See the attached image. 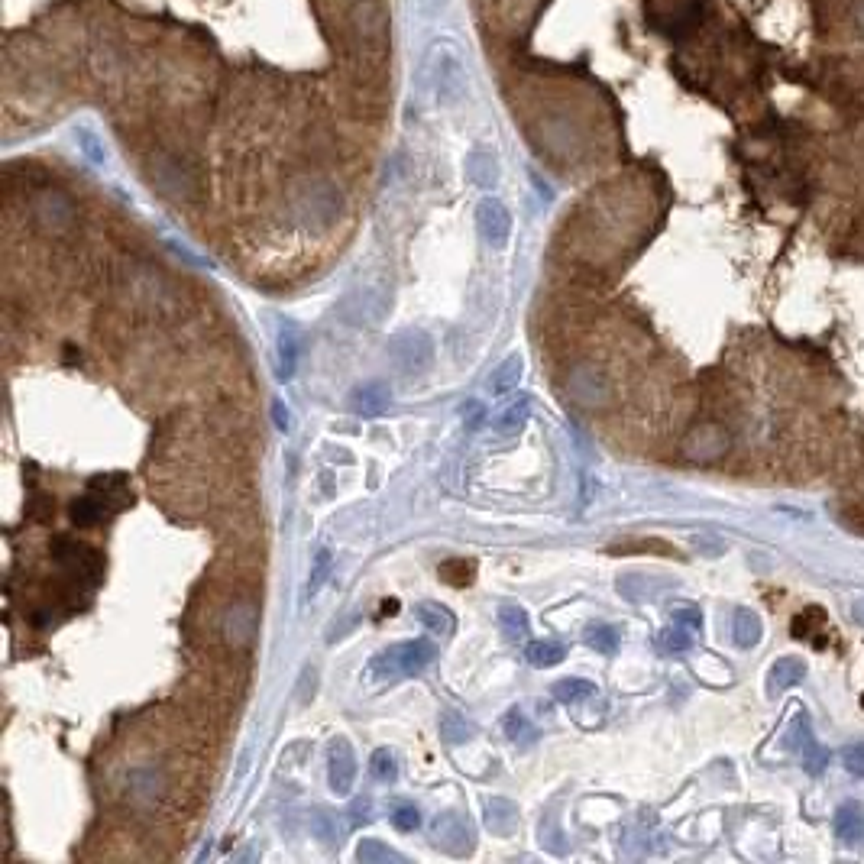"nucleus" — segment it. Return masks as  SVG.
I'll return each instance as SVG.
<instances>
[{
    "label": "nucleus",
    "instance_id": "nucleus-1",
    "mask_svg": "<svg viewBox=\"0 0 864 864\" xmlns=\"http://www.w3.org/2000/svg\"><path fill=\"white\" fill-rule=\"evenodd\" d=\"M288 211L308 230H331L344 214V191L331 178H301L288 195Z\"/></svg>",
    "mask_w": 864,
    "mask_h": 864
},
{
    "label": "nucleus",
    "instance_id": "nucleus-2",
    "mask_svg": "<svg viewBox=\"0 0 864 864\" xmlns=\"http://www.w3.org/2000/svg\"><path fill=\"white\" fill-rule=\"evenodd\" d=\"M434 661V648L428 641H399L392 648L379 651L369 664V677L373 680H399V677H418L424 667Z\"/></svg>",
    "mask_w": 864,
    "mask_h": 864
},
{
    "label": "nucleus",
    "instance_id": "nucleus-3",
    "mask_svg": "<svg viewBox=\"0 0 864 864\" xmlns=\"http://www.w3.org/2000/svg\"><path fill=\"white\" fill-rule=\"evenodd\" d=\"M33 221L39 230L49 233V237H65V233L75 230V221H78L75 201L59 188H43L33 198Z\"/></svg>",
    "mask_w": 864,
    "mask_h": 864
},
{
    "label": "nucleus",
    "instance_id": "nucleus-4",
    "mask_svg": "<svg viewBox=\"0 0 864 864\" xmlns=\"http://www.w3.org/2000/svg\"><path fill=\"white\" fill-rule=\"evenodd\" d=\"M564 389L576 405L593 411L606 408L612 399V382L596 363H576L564 379Z\"/></svg>",
    "mask_w": 864,
    "mask_h": 864
},
{
    "label": "nucleus",
    "instance_id": "nucleus-5",
    "mask_svg": "<svg viewBox=\"0 0 864 864\" xmlns=\"http://www.w3.org/2000/svg\"><path fill=\"white\" fill-rule=\"evenodd\" d=\"M149 182H153L162 195L172 201H188L195 198V175L188 166L175 156H153L149 159Z\"/></svg>",
    "mask_w": 864,
    "mask_h": 864
},
{
    "label": "nucleus",
    "instance_id": "nucleus-6",
    "mask_svg": "<svg viewBox=\"0 0 864 864\" xmlns=\"http://www.w3.org/2000/svg\"><path fill=\"white\" fill-rule=\"evenodd\" d=\"M434 91L444 104H457L466 94V65L454 46L434 49Z\"/></svg>",
    "mask_w": 864,
    "mask_h": 864
},
{
    "label": "nucleus",
    "instance_id": "nucleus-7",
    "mask_svg": "<svg viewBox=\"0 0 864 864\" xmlns=\"http://www.w3.org/2000/svg\"><path fill=\"white\" fill-rule=\"evenodd\" d=\"M389 353H392V360H395V366L402 369V373L418 376L434 360V340L424 331H402L399 337L392 340Z\"/></svg>",
    "mask_w": 864,
    "mask_h": 864
},
{
    "label": "nucleus",
    "instance_id": "nucleus-8",
    "mask_svg": "<svg viewBox=\"0 0 864 864\" xmlns=\"http://www.w3.org/2000/svg\"><path fill=\"white\" fill-rule=\"evenodd\" d=\"M729 431L722 424H696V428L683 437V457L693 460V463H712L719 460L725 450H729Z\"/></svg>",
    "mask_w": 864,
    "mask_h": 864
},
{
    "label": "nucleus",
    "instance_id": "nucleus-9",
    "mask_svg": "<svg viewBox=\"0 0 864 864\" xmlns=\"http://www.w3.org/2000/svg\"><path fill=\"white\" fill-rule=\"evenodd\" d=\"M169 790L166 771L156 764H136L127 771V800L133 806H156Z\"/></svg>",
    "mask_w": 864,
    "mask_h": 864
},
{
    "label": "nucleus",
    "instance_id": "nucleus-10",
    "mask_svg": "<svg viewBox=\"0 0 864 864\" xmlns=\"http://www.w3.org/2000/svg\"><path fill=\"white\" fill-rule=\"evenodd\" d=\"M256 628H259V612H256L253 602H250V599L230 602L227 612H224V622H221V632H224L227 648L240 651V648H246V644H253Z\"/></svg>",
    "mask_w": 864,
    "mask_h": 864
},
{
    "label": "nucleus",
    "instance_id": "nucleus-11",
    "mask_svg": "<svg viewBox=\"0 0 864 864\" xmlns=\"http://www.w3.org/2000/svg\"><path fill=\"white\" fill-rule=\"evenodd\" d=\"M353 780H356V754L347 738H334L331 748H327V784H331L337 797H347L353 790Z\"/></svg>",
    "mask_w": 864,
    "mask_h": 864
},
{
    "label": "nucleus",
    "instance_id": "nucleus-12",
    "mask_svg": "<svg viewBox=\"0 0 864 864\" xmlns=\"http://www.w3.org/2000/svg\"><path fill=\"white\" fill-rule=\"evenodd\" d=\"M476 227H479V233H483V240L499 250V246L509 243L512 214H509V208H505L502 201L483 198V201H479V208H476Z\"/></svg>",
    "mask_w": 864,
    "mask_h": 864
},
{
    "label": "nucleus",
    "instance_id": "nucleus-13",
    "mask_svg": "<svg viewBox=\"0 0 864 864\" xmlns=\"http://www.w3.org/2000/svg\"><path fill=\"white\" fill-rule=\"evenodd\" d=\"M52 554H56L59 564L65 570H72L75 576H91L94 580V576L101 573V560L88 544H78L72 538H56L52 541Z\"/></svg>",
    "mask_w": 864,
    "mask_h": 864
},
{
    "label": "nucleus",
    "instance_id": "nucleus-14",
    "mask_svg": "<svg viewBox=\"0 0 864 864\" xmlns=\"http://www.w3.org/2000/svg\"><path fill=\"white\" fill-rule=\"evenodd\" d=\"M434 842L450 855H466L473 848L470 822H463L457 813H441L434 819Z\"/></svg>",
    "mask_w": 864,
    "mask_h": 864
},
{
    "label": "nucleus",
    "instance_id": "nucleus-15",
    "mask_svg": "<svg viewBox=\"0 0 864 864\" xmlns=\"http://www.w3.org/2000/svg\"><path fill=\"white\" fill-rule=\"evenodd\" d=\"M389 402H392V389L386 382H363V386H356L350 392V408L363 418L382 415V411L389 408Z\"/></svg>",
    "mask_w": 864,
    "mask_h": 864
},
{
    "label": "nucleus",
    "instance_id": "nucleus-16",
    "mask_svg": "<svg viewBox=\"0 0 864 864\" xmlns=\"http://www.w3.org/2000/svg\"><path fill=\"white\" fill-rule=\"evenodd\" d=\"M806 677V664L800 661V657H780V661L771 667V674H767V693L771 696H780V690H790L797 687V683H803Z\"/></svg>",
    "mask_w": 864,
    "mask_h": 864
},
{
    "label": "nucleus",
    "instance_id": "nucleus-17",
    "mask_svg": "<svg viewBox=\"0 0 864 864\" xmlns=\"http://www.w3.org/2000/svg\"><path fill=\"white\" fill-rule=\"evenodd\" d=\"M298 353H301V334H298L295 321H285L282 331H279V376H282V379H292V376H295Z\"/></svg>",
    "mask_w": 864,
    "mask_h": 864
},
{
    "label": "nucleus",
    "instance_id": "nucleus-18",
    "mask_svg": "<svg viewBox=\"0 0 864 864\" xmlns=\"http://www.w3.org/2000/svg\"><path fill=\"white\" fill-rule=\"evenodd\" d=\"M486 826L492 835H512L518 826V806L512 800H489L486 803Z\"/></svg>",
    "mask_w": 864,
    "mask_h": 864
},
{
    "label": "nucleus",
    "instance_id": "nucleus-19",
    "mask_svg": "<svg viewBox=\"0 0 864 864\" xmlns=\"http://www.w3.org/2000/svg\"><path fill=\"white\" fill-rule=\"evenodd\" d=\"M835 835H839L845 845L858 842L864 835V809L858 803H842L839 806V813H835Z\"/></svg>",
    "mask_w": 864,
    "mask_h": 864
},
{
    "label": "nucleus",
    "instance_id": "nucleus-20",
    "mask_svg": "<svg viewBox=\"0 0 864 864\" xmlns=\"http://www.w3.org/2000/svg\"><path fill=\"white\" fill-rule=\"evenodd\" d=\"M732 638L738 648H754L761 641V619L751 609H735L732 615Z\"/></svg>",
    "mask_w": 864,
    "mask_h": 864
},
{
    "label": "nucleus",
    "instance_id": "nucleus-21",
    "mask_svg": "<svg viewBox=\"0 0 864 864\" xmlns=\"http://www.w3.org/2000/svg\"><path fill=\"white\" fill-rule=\"evenodd\" d=\"M473 735H476V725L466 716H460L457 709L441 712V738L447 745H463V742H470Z\"/></svg>",
    "mask_w": 864,
    "mask_h": 864
},
{
    "label": "nucleus",
    "instance_id": "nucleus-22",
    "mask_svg": "<svg viewBox=\"0 0 864 864\" xmlns=\"http://www.w3.org/2000/svg\"><path fill=\"white\" fill-rule=\"evenodd\" d=\"M415 615H418V622L424 628H431V632H437V635H450V632H454V625H457L454 615H450L444 606H437V602H421V606L415 609Z\"/></svg>",
    "mask_w": 864,
    "mask_h": 864
},
{
    "label": "nucleus",
    "instance_id": "nucleus-23",
    "mask_svg": "<svg viewBox=\"0 0 864 864\" xmlns=\"http://www.w3.org/2000/svg\"><path fill=\"white\" fill-rule=\"evenodd\" d=\"M502 729H505V735H509L512 742H515V745H521V748H525V745H531L534 738H538V729H534V725L525 719V712H521L518 706L505 712V719H502Z\"/></svg>",
    "mask_w": 864,
    "mask_h": 864
},
{
    "label": "nucleus",
    "instance_id": "nucleus-24",
    "mask_svg": "<svg viewBox=\"0 0 864 864\" xmlns=\"http://www.w3.org/2000/svg\"><path fill=\"white\" fill-rule=\"evenodd\" d=\"M525 657L531 667H557L567 657V651L557 641H531L525 648Z\"/></svg>",
    "mask_w": 864,
    "mask_h": 864
},
{
    "label": "nucleus",
    "instance_id": "nucleus-25",
    "mask_svg": "<svg viewBox=\"0 0 864 864\" xmlns=\"http://www.w3.org/2000/svg\"><path fill=\"white\" fill-rule=\"evenodd\" d=\"M499 625H502V632H505V638L509 641H525L528 638V612L521 609V606H502L499 609Z\"/></svg>",
    "mask_w": 864,
    "mask_h": 864
},
{
    "label": "nucleus",
    "instance_id": "nucleus-26",
    "mask_svg": "<svg viewBox=\"0 0 864 864\" xmlns=\"http://www.w3.org/2000/svg\"><path fill=\"white\" fill-rule=\"evenodd\" d=\"M521 356H509V360H502V366L496 369V373H492V379H489V392L492 395H502V392H509V389H515L518 386V379H521Z\"/></svg>",
    "mask_w": 864,
    "mask_h": 864
},
{
    "label": "nucleus",
    "instance_id": "nucleus-27",
    "mask_svg": "<svg viewBox=\"0 0 864 864\" xmlns=\"http://www.w3.org/2000/svg\"><path fill=\"white\" fill-rule=\"evenodd\" d=\"M593 693H596V683H589L583 677H567L554 687V699H560V703H567V706L583 703V699H589Z\"/></svg>",
    "mask_w": 864,
    "mask_h": 864
},
{
    "label": "nucleus",
    "instance_id": "nucleus-28",
    "mask_svg": "<svg viewBox=\"0 0 864 864\" xmlns=\"http://www.w3.org/2000/svg\"><path fill=\"white\" fill-rule=\"evenodd\" d=\"M528 415H531V399H528V395H518V399L496 418V431L499 434H512V431H518L521 424L528 421Z\"/></svg>",
    "mask_w": 864,
    "mask_h": 864
},
{
    "label": "nucleus",
    "instance_id": "nucleus-29",
    "mask_svg": "<svg viewBox=\"0 0 864 864\" xmlns=\"http://www.w3.org/2000/svg\"><path fill=\"white\" fill-rule=\"evenodd\" d=\"M356 858L363 864H402L405 861L399 852H392V848L382 845L379 839H363L360 848H356Z\"/></svg>",
    "mask_w": 864,
    "mask_h": 864
},
{
    "label": "nucleus",
    "instance_id": "nucleus-30",
    "mask_svg": "<svg viewBox=\"0 0 864 864\" xmlns=\"http://www.w3.org/2000/svg\"><path fill=\"white\" fill-rule=\"evenodd\" d=\"M101 518H104V499L85 496V499H75V502H72V521H75L78 528L98 525Z\"/></svg>",
    "mask_w": 864,
    "mask_h": 864
},
{
    "label": "nucleus",
    "instance_id": "nucleus-31",
    "mask_svg": "<svg viewBox=\"0 0 864 864\" xmlns=\"http://www.w3.org/2000/svg\"><path fill=\"white\" fill-rule=\"evenodd\" d=\"M586 644L599 654H615L619 651V632L612 625H589L586 628Z\"/></svg>",
    "mask_w": 864,
    "mask_h": 864
},
{
    "label": "nucleus",
    "instance_id": "nucleus-32",
    "mask_svg": "<svg viewBox=\"0 0 864 864\" xmlns=\"http://www.w3.org/2000/svg\"><path fill=\"white\" fill-rule=\"evenodd\" d=\"M369 771H373L379 784H392V780L399 777V761H395V754L389 748H379L373 754V761H369Z\"/></svg>",
    "mask_w": 864,
    "mask_h": 864
},
{
    "label": "nucleus",
    "instance_id": "nucleus-33",
    "mask_svg": "<svg viewBox=\"0 0 864 864\" xmlns=\"http://www.w3.org/2000/svg\"><path fill=\"white\" fill-rule=\"evenodd\" d=\"M466 172H470V178H473L476 185H492V182H496V175H499L496 159L486 156V153H476V156L470 159V166H466Z\"/></svg>",
    "mask_w": 864,
    "mask_h": 864
},
{
    "label": "nucleus",
    "instance_id": "nucleus-34",
    "mask_svg": "<svg viewBox=\"0 0 864 864\" xmlns=\"http://www.w3.org/2000/svg\"><path fill=\"white\" fill-rule=\"evenodd\" d=\"M331 567H334V557H331V551H327V547H321V551L314 554V564H311V580H308V593H311V596L327 583V576H331Z\"/></svg>",
    "mask_w": 864,
    "mask_h": 864
},
{
    "label": "nucleus",
    "instance_id": "nucleus-35",
    "mask_svg": "<svg viewBox=\"0 0 864 864\" xmlns=\"http://www.w3.org/2000/svg\"><path fill=\"white\" fill-rule=\"evenodd\" d=\"M693 635H696V632H690L687 625H680V622H670V628L664 632V648H667V651H674V654L687 651L690 644H693Z\"/></svg>",
    "mask_w": 864,
    "mask_h": 864
},
{
    "label": "nucleus",
    "instance_id": "nucleus-36",
    "mask_svg": "<svg viewBox=\"0 0 864 864\" xmlns=\"http://www.w3.org/2000/svg\"><path fill=\"white\" fill-rule=\"evenodd\" d=\"M311 829H314V835H318V839H324L327 845L340 842V839H337V835H340V832H337V822L327 816L324 809H318V813L311 816Z\"/></svg>",
    "mask_w": 864,
    "mask_h": 864
},
{
    "label": "nucleus",
    "instance_id": "nucleus-37",
    "mask_svg": "<svg viewBox=\"0 0 864 864\" xmlns=\"http://www.w3.org/2000/svg\"><path fill=\"white\" fill-rule=\"evenodd\" d=\"M78 146L85 149V156L94 162V166H101V162L107 159V153H104V146L98 143V136H94L91 130H78Z\"/></svg>",
    "mask_w": 864,
    "mask_h": 864
},
{
    "label": "nucleus",
    "instance_id": "nucleus-38",
    "mask_svg": "<svg viewBox=\"0 0 864 864\" xmlns=\"http://www.w3.org/2000/svg\"><path fill=\"white\" fill-rule=\"evenodd\" d=\"M392 826L402 829V832H415V829L421 826L418 809H415V806H399V809L392 813Z\"/></svg>",
    "mask_w": 864,
    "mask_h": 864
},
{
    "label": "nucleus",
    "instance_id": "nucleus-39",
    "mask_svg": "<svg viewBox=\"0 0 864 864\" xmlns=\"http://www.w3.org/2000/svg\"><path fill=\"white\" fill-rule=\"evenodd\" d=\"M842 764H845L848 774H855V777L864 780V745H848L842 751Z\"/></svg>",
    "mask_w": 864,
    "mask_h": 864
},
{
    "label": "nucleus",
    "instance_id": "nucleus-40",
    "mask_svg": "<svg viewBox=\"0 0 864 864\" xmlns=\"http://www.w3.org/2000/svg\"><path fill=\"white\" fill-rule=\"evenodd\" d=\"M803 758H806V771H809V774H819L822 767H826V761H829V751L819 748L816 738H813V742L803 748Z\"/></svg>",
    "mask_w": 864,
    "mask_h": 864
},
{
    "label": "nucleus",
    "instance_id": "nucleus-41",
    "mask_svg": "<svg viewBox=\"0 0 864 864\" xmlns=\"http://www.w3.org/2000/svg\"><path fill=\"white\" fill-rule=\"evenodd\" d=\"M674 622L687 625L690 632H699V628H703V615H699V609H696V606H683V609H677V612H674Z\"/></svg>",
    "mask_w": 864,
    "mask_h": 864
},
{
    "label": "nucleus",
    "instance_id": "nucleus-42",
    "mask_svg": "<svg viewBox=\"0 0 864 864\" xmlns=\"http://www.w3.org/2000/svg\"><path fill=\"white\" fill-rule=\"evenodd\" d=\"M272 421H276L279 431H288L292 428V415H288V408L282 402H272Z\"/></svg>",
    "mask_w": 864,
    "mask_h": 864
},
{
    "label": "nucleus",
    "instance_id": "nucleus-43",
    "mask_svg": "<svg viewBox=\"0 0 864 864\" xmlns=\"http://www.w3.org/2000/svg\"><path fill=\"white\" fill-rule=\"evenodd\" d=\"M369 809H373V803H369V800H356V803H353V809H350L353 826H360V822H369V819H373V816H369Z\"/></svg>",
    "mask_w": 864,
    "mask_h": 864
},
{
    "label": "nucleus",
    "instance_id": "nucleus-44",
    "mask_svg": "<svg viewBox=\"0 0 864 864\" xmlns=\"http://www.w3.org/2000/svg\"><path fill=\"white\" fill-rule=\"evenodd\" d=\"M463 418H466V424H470V428L476 431V428H479V421H483V405L470 402V405L463 408Z\"/></svg>",
    "mask_w": 864,
    "mask_h": 864
},
{
    "label": "nucleus",
    "instance_id": "nucleus-45",
    "mask_svg": "<svg viewBox=\"0 0 864 864\" xmlns=\"http://www.w3.org/2000/svg\"><path fill=\"white\" fill-rule=\"evenodd\" d=\"M852 23H855L858 36L864 39V0H855V7H852Z\"/></svg>",
    "mask_w": 864,
    "mask_h": 864
},
{
    "label": "nucleus",
    "instance_id": "nucleus-46",
    "mask_svg": "<svg viewBox=\"0 0 864 864\" xmlns=\"http://www.w3.org/2000/svg\"><path fill=\"white\" fill-rule=\"evenodd\" d=\"M861 706H864V693H861Z\"/></svg>",
    "mask_w": 864,
    "mask_h": 864
}]
</instances>
